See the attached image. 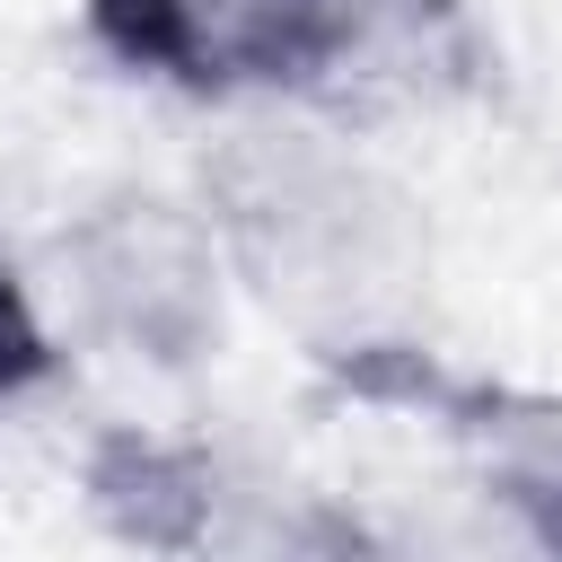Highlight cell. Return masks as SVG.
I'll use <instances>...</instances> for the list:
<instances>
[{"label":"cell","instance_id":"obj_1","mask_svg":"<svg viewBox=\"0 0 562 562\" xmlns=\"http://www.w3.org/2000/svg\"><path fill=\"white\" fill-rule=\"evenodd\" d=\"M360 0H97V26L193 88L307 79L351 44Z\"/></svg>","mask_w":562,"mask_h":562},{"label":"cell","instance_id":"obj_2","mask_svg":"<svg viewBox=\"0 0 562 562\" xmlns=\"http://www.w3.org/2000/svg\"><path fill=\"white\" fill-rule=\"evenodd\" d=\"M26 369H35V325H26V299L9 281V263H0V386H18Z\"/></svg>","mask_w":562,"mask_h":562}]
</instances>
